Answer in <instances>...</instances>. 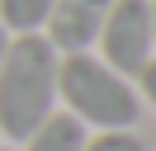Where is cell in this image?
Wrapping results in <instances>:
<instances>
[{"mask_svg":"<svg viewBox=\"0 0 156 151\" xmlns=\"http://www.w3.org/2000/svg\"><path fill=\"white\" fill-rule=\"evenodd\" d=\"M57 47L43 33H14L0 61V137L24 142L57 113Z\"/></svg>","mask_w":156,"mask_h":151,"instance_id":"obj_1","label":"cell"},{"mask_svg":"<svg viewBox=\"0 0 156 151\" xmlns=\"http://www.w3.org/2000/svg\"><path fill=\"white\" fill-rule=\"evenodd\" d=\"M57 99L66 104L71 118H80L95 132L133 128L137 113H142V99L128 85V76L104 66L95 52H71L57 61Z\"/></svg>","mask_w":156,"mask_h":151,"instance_id":"obj_2","label":"cell"},{"mask_svg":"<svg viewBox=\"0 0 156 151\" xmlns=\"http://www.w3.org/2000/svg\"><path fill=\"white\" fill-rule=\"evenodd\" d=\"M95 43H99V61L104 66H114L118 76H137L156 57V33H151L147 0H114Z\"/></svg>","mask_w":156,"mask_h":151,"instance_id":"obj_3","label":"cell"},{"mask_svg":"<svg viewBox=\"0 0 156 151\" xmlns=\"http://www.w3.org/2000/svg\"><path fill=\"white\" fill-rule=\"evenodd\" d=\"M109 5L114 0H57L43 24V38L57 47V57H71V52H90L99 38V24H104Z\"/></svg>","mask_w":156,"mask_h":151,"instance_id":"obj_4","label":"cell"},{"mask_svg":"<svg viewBox=\"0 0 156 151\" xmlns=\"http://www.w3.org/2000/svg\"><path fill=\"white\" fill-rule=\"evenodd\" d=\"M85 137H90L85 123L62 109V113H52V118H43L38 128L24 137V151H85Z\"/></svg>","mask_w":156,"mask_h":151,"instance_id":"obj_5","label":"cell"},{"mask_svg":"<svg viewBox=\"0 0 156 151\" xmlns=\"http://www.w3.org/2000/svg\"><path fill=\"white\" fill-rule=\"evenodd\" d=\"M57 0H0V24L10 33H43Z\"/></svg>","mask_w":156,"mask_h":151,"instance_id":"obj_6","label":"cell"},{"mask_svg":"<svg viewBox=\"0 0 156 151\" xmlns=\"http://www.w3.org/2000/svg\"><path fill=\"white\" fill-rule=\"evenodd\" d=\"M85 151H147L142 137L133 128H118V132H99V137H85Z\"/></svg>","mask_w":156,"mask_h":151,"instance_id":"obj_7","label":"cell"},{"mask_svg":"<svg viewBox=\"0 0 156 151\" xmlns=\"http://www.w3.org/2000/svg\"><path fill=\"white\" fill-rule=\"evenodd\" d=\"M137 85H142V99H147V104L156 109V57H151V61L142 66V71H137Z\"/></svg>","mask_w":156,"mask_h":151,"instance_id":"obj_8","label":"cell"},{"mask_svg":"<svg viewBox=\"0 0 156 151\" xmlns=\"http://www.w3.org/2000/svg\"><path fill=\"white\" fill-rule=\"evenodd\" d=\"M10 38H14V33H10L5 24H0V61H5V47H10Z\"/></svg>","mask_w":156,"mask_h":151,"instance_id":"obj_9","label":"cell"},{"mask_svg":"<svg viewBox=\"0 0 156 151\" xmlns=\"http://www.w3.org/2000/svg\"><path fill=\"white\" fill-rule=\"evenodd\" d=\"M147 9H151V33H156V0H147Z\"/></svg>","mask_w":156,"mask_h":151,"instance_id":"obj_10","label":"cell"},{"mask_svg":"<svg viewBox=\"0 0 156 151\" xmlns=\"http://www.w3.org/2000/svg\"><path fill=\"white\" fill-rule=\"evenodd\" d=\"M0 151H10V146H0Z\"/></svg>","mask_w":156,"mask_h":151,"instance_id":"obj_11","label":"cell"}]
</instances>
